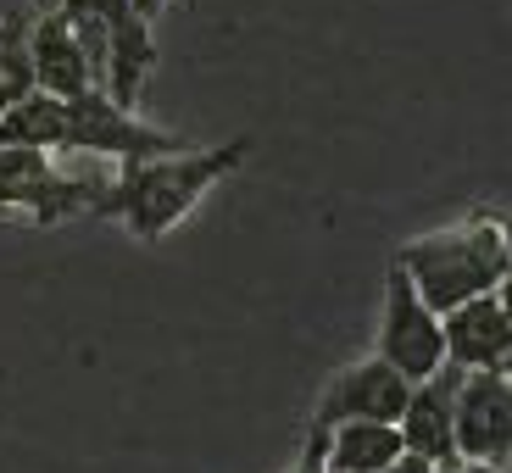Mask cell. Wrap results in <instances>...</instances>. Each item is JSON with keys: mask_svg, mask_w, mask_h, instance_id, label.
Listing matches in <instances>:
<instances>
[{"mask_svg": "<svg viewBox=\"0 0 512 473\" xmlns=\"http://www.w3.org/2000/svg\"><path fill=\"white\" fill-rule=\"evenodd\" d=\"M251 145L229 140L218 151H173V156H151V162H123V173L112 179V190L101 195V218H117L134 240H162L173 223H184L195 212L206 190L218 179H229L245 162Z\"/></svg>", "mask_w": 512, "mask_h": 473, "instance_id": "cell-1", "label": "cell"}, {"mask_svg": "<svg viewBox=\"0 0 512 473\" xmlns=\"http://www.w3.org/2000/svg\"><path fill=\"white\" fill-rule=\"evenodd\" d=\"M396 268L407 273L412 290L446 318L451 307L474 301V295H490L501 279H507L512 234H507V223L474 212V218L451 223V229H435V234H423V240L401 245Z\"/></svg>", "mask_w": 512, "mask_h": 473, "instance_id": "cell-2", "label": "cell"}, {"mask_svg": "<svg viewBox=\"0 0 512 473\" xmlns=\"http://www.w3.org/2000/svg\"><path fill=\"white\" fill-rule=\"evenodd\" d=\"M112 179H67L51 151L6 145L0 151V212H23L34 223H62L78 212H95Z\"/></svg>", "mask_w": 512, "mask_h": 473, "instance_id": "cell-3", "label": "cell"}, {"mask_svg": "<svg viewBox=\"0 0 512 473\" xmlns=\"http://www.w3.org/2000/svg\"><path fill=\"white\" fill-rule=\"evenodd\" d=\"M62 151H90V156H117V162H151V156L184 151L173 134L140 123L134 112L112 101L106 90H84L62 101Z\"/></svg>", "mask_w": 512, "mask_h": 473, "instance_id": "cell-4", "label": "cell"}, {"mask_svg": "<svg viewBox=\"0 0 512 473\" xmlns=\"http://www.w3.org/2000/svg\"><path fill=\"white\" fill-rule=\"evenodd\" d=\"M390 368L407 384H423L429 373H440L446 362V329H440V312L412 290V279L390 262V279H384V323H379V351Z\"/></svg>", "mask_w": 512, "mask_h": 473, "instance_id": "cell-5", "label": "cell"}, {"mask_svg": "<svg viewBox=\"0 0 512 473\" xmlns=\"http://www.w3.org/2000/svg\"><path fill=\"white\" fill-rule=\"evenodd\" d=\"M462 462H507L512 457V373L468 368L451 401Z\"/></svg>", "mask_w": 512, "mask_h": 473, "instance_id": "cell-6", "label": "cell"}, {"mask_svg": "<svg viewBox=\"0 0 512 473\" xmlns=\"http://www.w3.org/2000/svg\"><path fill=\"white\" fill-rule=\"evenodd\" d=\"M407 396H412V384L384 357H368V362H357V368L329 379V390L318 396V412H312V429H334V423H351V418L396 423Z\"/></svg>", "mask_w": 512, "mask_h": 473, "instance_id": "cell-7", "label": "cell"}, {"mask_svg": "<svg viewBox=\"0 0 512 473\" xmlns=\"http://www.w3.org/2000/svg\"><path fill=\"white\" fill-rule=\"evenodd\" d=\"M457 362H440V373H429L423 384H412L407 407H401L396 429H401V451H412V457L435 462V468H446V462H462L457 457V423H451V401H457V384H462Z\"/></svg>", "mask_w": 512, "mask_h": 473, "instance_id": "cell-8", "label": "cell"}, {"mask_svg": "<svg viewBox=\"0 0 512 473\" xmlns=\"http://www.w3.org/2000/svg\"><path fill=\"white\" fill-rule=\"evenodd\" d=\"M446 329V362L457 368H501L512 373V329L496 307V290L490 295H474V301H462L440 318Z\"/></svg>", "mask_w": 512, "mask_h": 473, "instance_id": "cell-9", "label": "cell"}, {"mask_svg": "<svg viewBox=\"0 0 512 473\" xmlns=\"http://www.w3.org/2000/svg\"><path fill=\"white\" fill-rule=\"evenodd\" d=\"M28 56H34V84L45 95H56V101H73V95L95 90L62 6H56V12H39L34 23H28Z\"/></svg>", "mask_w": 512, "mask_h": 473, "instance_id": "cell-10", "label": "cell"}, {"mask_svg": "<svg viewBox=\"0 0 512 473\" xmlns=\"http://www.w3.org/2000/svg\"><path fill=\"white\" fill-rule=\"evenodd\" d=\"M323 451V468L329 473H384L390 462L401 457V429L396 423H334V429H312Z\"/></svg>", "mask_w": 512, "mask_h": 473, "instance_id": "cell-11", "label": "cell"}, {"mask_svg": "<svg viewBox=\"0 0 512 473\" xmlns=\"http://www.w3.org/2000/svg\"><path fill=\"white\" fill-rule=\"evenodd\" d=\"M28 23H34V12H23V6L0 17V117L39 90L34 56H28Z\"/></svg>", "mask_w": 512, "mask_h": 473, "instance_id": "cell-12", "label": "cell"}, {"mask_svg": "<svg viewBox=\"0 0 512 473\" xmlns=\"http://www.w3.org/2000/svg\"><path fill=\"white\" fill-rule=\"evenodd\" d=\"M384 473H435V462H423V457H412V451H401V457L390 462Z\"/></svg>", "mask_w": 512, "mask_h": 473, "instance_id": "cell-13", "label": "cell"}, {"mask_svg": "<svg viewBox=\"0 0 512 473\" xmlns=\"http://www.w3.org/2000/svg\"><path fill=\"white\" fill-rule=\"evenodd\" d=\"M295 473H329V468H323V451H318V435L307 440V457L295 462Z\"/></svg>", "mask_w": 512, "mask_h": 473, "instance_id": "cell-14", "label": "cell"}, {"mask_svg": "<svg viewBox=\"0 0 512 473\" xmlns=\"http://www.w3.org/2000/svg\"><path fill=\"white\" fill-rule=\"evenodd\" d=\"M435 473H507L501 462H446V468H435Z\"/></svg>", "mask_w": 512, "mask_h": 473, "instance_id": "cell-15", "label": "cell"}, {"mask_svg": "<svg viewBox=\"0 0 512 473\" xmlns=\"http://www.w3.org/2000/svg\"><path fill=\"white\" fill-rule=\"evenodd\" d=\"M496 307H501V318H507V329H512V268H507V279L496 284Z\"/></svg>", "mask_w": 512, "mask_h": 473, "instance_id": "cell-16", "label": "cell"}, {"mask_svg": "<svg viewBox=\"0 0 512 473\" xmlns=\"http://www.w3.org/2000/svg\"><path fill=\"white\" fill-rule=\"evenodd\" d=\"M162 6H167V0H134V12H140L145 23H156V17H162Z\"/></svg>", "mask_w": 512, "mask_h": 473, "instance_id": "cell-17", "label": "cell"}, {"mask_svg": "<svg viewBox=\"0 0 512 473\" xmlns=\"http://www.w3.org/2000/svg\"><path fill=\"white\" fill-rule=\"evenodd\" d=\"M501 468H507V473H512V457H507V462H501Z\"/></svg>", "mask_w": 512, "mask_h": 473, "instance_id": "cell-18", "label": "cell"}]
</instances>
